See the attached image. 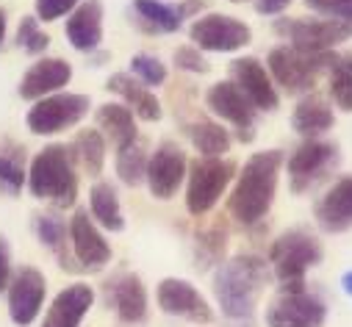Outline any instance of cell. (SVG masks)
Here are the masks:
<instances>
[{"label": "cell", "instance_id": "f6af8a7d", "mask_svg": "<svg viewBox=\"0 0 352 327\" xmlns=\"http://www.w3.org/2000/svg\"><path fill=\"white\" fill-rule=\"evenodd\" d=\"M230 3H247V0H230Z\"/></svg>", "mask_w": 352, "mask_h": 327}, {"label": "cell", "instance_id": "6da1fadb", "mask_svg": "<svg viewBox=\"0 0 352 327\" xmlns=\"http://www.w3.org/2000/svg\"><path fill=\"white\" fill-rule=\"evenodd\" d=\"M270 264L261 256L244 253L222 261L214 272V297L228 319H250L267 291Z\"/></svg>", "mask_w": 352, "mask_h": 327}, {"label": "cell", "instance_id": "ee69618b", "mask_svg": "<svg viewBox=\"0 0 352 327\" xmlns=\"http://www.w3.org/2000/svg\"><path fill=\"white\" fill-rule=\"evenodd\" d=\"M6 12L3 9H0V45H3V39H6Z\"/></svg>", "mask_w": 352, "mask_h": 327}, {"label": "cell", "instance_id": "f35d334b", "mask_svg": "<svg viewBox=\"0 0 352 327\" xmlns=\"http://www.w3.org/2000/svg\"><path fill=\"white\" fill-rule=\"evenodd\" d=\"M80 0H36V20L53 23L58 17H64L67 12H75V6Z\"/></svg>", "mask_w": 352, "mask_h": 327}, {"label": "cell", "instance_id": "44dd1931", "mask_svg": "<svg viewBox=\"0 0 352 327\" xmlns=\"http://www.w3.org/2000/svg\"><path fill=\"white\" fill-rule=\"evenodd\" d=\"M67 42L80 50V53H92L103 42V3L100 0H83L75 6V12L67 20Z\"/></svg>", "mask_w": 352, "mask_h": 327}, {"label": "cell", "instance_id": "8d00e7d4", "mask_svg": "<svg viewBox=\"0 0 352 327\" xmlns=\"http://www.w3.org/2000/svg\"><path fill=\"white\" fill-rule=\"evenodd\" d=\"M25 170H23V164H20V158H14V155H3L0 153V186H6L12 194L14 192H20L23 189V183H25Z\"/></svg>", "mask_w": 352, "mask_h": 327}, {"label": "cell", "instance_id": "5b68a950", "mask_svg": "<svg viewBox=\"0 0 352 327\" xmlns=\"http://www.w3.org/2000/svg\"><path fill=\"white\" fill-rule=\"evenodd\" d=\"M336 58L338 56L333 53H305L292 45H283L270 53L267 67H270V75L275 78V84L283 87L289 95H311L319 75L330 69Z\"/></svg>", "mask_w": 352, "mask_h": 327}, {"label": "cell", "instance_id": "4dcf8cb0", "mask_svg": "<svg viewBox=\"0 0 352 327\" xmlns=\"http://www.w3.org/2000/svg\"><path fill=\"white\" fill-rule=\"evenodd\" d=\"M228 247V227L222 222H217L214 227H208L206 233L197 236V247H195V258H197V269H208V267H219L222 256Z\"/></svg>", "mask_w": 352, "mask_h": 327}, {"label": "cell", "instance_id": "d6a6232c", "mask_svg": "<svg viewBox=\"0 0 352 327\" xmlns=\"http://www.w3.org/2000/svg\"><path fill=\"white\" fill-rule=\"evenodd\" d=\"M36 236L45 247H50L58 261L64 258V244H67V222L56 214H42L36 216Z\"/></svg>", "mask_w": 352, "mask_h": 327}, {"label": "cell", "instance_id": "7c38bea8", "mask_svg": "<svg viewBox=\"0 0 352 327\" xmlns=\"http://www.w3.org/2000/svg\"><path fill=\"white\" fill-rule=\"evenodd\" d=\"M158 308L166 316H178V319H189L195 324H211L214 322V311L208 305V300L189 283L181 278H164L158 283Z\"/></svg>", "mask_w": 352, "mask_h": 327}, {"label": "cell", "instance_id": "f1b7e54d", "mask_svg": "<svg viewBox=\"0 0 352 327\" xmlns=\"http://www.w3.org/2000/svg\"><path fill=\"white\" fill-rule=\"evenodd\" d=\"M72 155L83 164V170L89 172L92 178H98L103 172L106 164V136L100 131H80L72 142Z\"/></svg>", "mask_w": 352, "mask_h": 327}, {"label": "cell", "instance_id": "74e56055", "mask_svg": "<svg viewBox=\"0 0 352 327\" xmlns=\"http://www.w3.org/2000/svg\"><path fill=\"white\" fill-rule=\"evenodd\" d=\"M175 67L186 69V72H195V75H206V72L211 69L208 58H206L203 50H197L195 45H186V47L175 50Z\"/></svg>", "mask_w": 352, "mask_h": 327}, {"label": "cell", "instance_id": "1f68e13d", "mask_svg": "<svg viewBox=\"0 0 352 327\" xmlns=\"http://www.w3.org/2000/svg\"><path fill=\"white\" fill-rule=\"evenodd\" d=\"M330 98L333 103L352 114V56H338L330 67Z\"/></svg>", "mask_w": 352, "mask_h": 327}, {"label": "cell", "instance_id": "8fae6325", "mask_svg": "<svg viewBox=\"0 0 352 327\" xmlns=\"http://www.w3.org/2000/svg\"><path fill=\"white\" fill-rule=\"evenodd\" d=\"M206 106L225 122H230L239 133V142L250 144L255 139V106L244 98V92L233 84V80H219L206 95Z\"/></svg>", "mask_w": 352, "mask_h": 327}, {"label": "cell", "instance_id": "2e32d148", "mask_svg": "<svg viewBox=\"0 0 352 327\" xmlns=\"http://www.w3.org/2000/svg\"><path fill=\"white\" fill-rule=\"evenodd\" d=\"M324 319H327L324 302L308 291L280 294L267 308V327H322Z\"/></svg>", "mask_w": 352, "mask_h": 327}, {"label": "cell", "instance_id": "ffe728a7", "mask_svg": "<svg viewBox=\"0 0 352 327\" xmlns=\"http://www.w3.org/2000/svg\"><path fill=\"white\" fill-rule=\"evenodd\" d=\"M95 305V289L89 283H72L56 294L42 327H80L83 316Z\"/></svg>", "mask_w": 352, "mask_h": 327}, {"label": "cell", "instance_id": "ba28073f", "mask_svg": "<svg viewBox=\"0 0 352 327\" xmlns=\"http://www.w3.org/2000/svg\"><path fill=\"white\" fill-rule=\"evenodd\" d=\"M275 31L286 36L292 47L305 50V53H333L336 45L352 39V23H341V20L289 17V20H278Z\"/></svg>", "mask_w": 352, "mask_h": 327}, {"label": "cell", "instance_id": "484cf974", "mask_svg": "<svg viewBox=\"0 0 352 327\" xmlns=\"http://www.w3.org/2000/svg\"><path fill=\"white\" fill-rule=\"evenodd\" d=\"M89 208H92V219H95L100 227H106V230H111V233L125 230L122 205H120V197H117V192H114L111 183L98 181V183L92 186V192H89Z\"/></svg>", "mask_w": 352, "mask_h": 327}, {"label": "cell", "instance_id": "ab89813d", "mask_svg": "<svg viewBox=\"0 0 352 327\" xmlns=\"http://www.w3.org/2000/svg\"><path fill=\"white\" fill-rule=\"evenodd\" d=\"M12 283V250L9 241L0 236V291H6Z\"/></svg>", "mask_w": 352, "mask_h": 327}, {"label": "cell", "instance_id": "7a4b0ae2", "mask_svg": "<svg viewBox=\"0 0 352 327\" xmlns=\"http://www.w3.org/2000/svg\"><path fill=\"white\" fill-rule=\"evenodd\" d=\"M280 167H283L280 150H263L247 158L244 170L239 172V181L233 186V194L228 200V211L236 222L258 225L270 214L278 194Z\"/></svg>", "mask_w": 352, "mask_h": 327}, {"label": "cell", "instance_id": "4fadbf2b", "mask_svg": "<svg viewBox=\"0 0 352 327\" xmlns=\"http://www.w3.org/2000/svg\"><path fill=\"white\" fill-rule=\"evenodd\" d=\"M338 161V150L336 144L330 142H322V139H308L302 142L292 158H289V178H292V192L300 194L305 189H311L327 170H330V164Z\"/></svg>", "mask_w": 352, "mask_h": 327}, {"label": "cell", "instance_id": "30bf717a", "mask_svg": "<svg viewBox=\"0 0 352 327\" xmlns=\"http://www.w3.org/2000/svg\"><path fill=\"white\" fill-rule=\"evenodd\" d=\"M186 175H189V158H186V153L175 142H161L155 147V153L150 155V161H147L144 181H147L150 194L155 200L166 203V200H172L175 194H178V189L186 181Z\"/></svg>", "mask_w": 352, "mask_h": 327}, {"label": "cell", "instance_id": "836d02e7", "mask_svg": "<svg viewBox=\"0 0 352 327\" xmlns=\"http://www.w3.org/2000/svg\"><path fill=\"white\" fill-rule=\"evenodd\" d=\"M131 72L142 80L144 87H161L166 80V67L161 64L158 56H150V53H136L131 58Z\"/></svg>", "mask_w": 352, "mask_h": 327}, {"label": "cell", "instance_id": "603a6c76", "mask_svg": "<svg viewBox=\"0 0 352 327\" xmlns=\"http://www.w3.org/2000/svg\"><path fill=\"white\" fill-rule=\"evenodd\" d=\"M106 89L114 92V95H120V98L125 100V106H128L139 120H144V122H158L161 114H164L158 98L142 84V80H136V78L128 75V72H114V75L109 78Z\"/></svg>", "mask_w": 352, "mask_h": 327}, {"label": "cell", "instance_id": "e0dca14e", "mask_svg": "<svg viewBox=\"0 0 352 327\" xmlns=\"http://www.w3.org/2000/svg\"><path fill=\"white\" fill-rule=\"evenodd\" d=\"M69 247L80 269H103L111 261V247L98 230V225L89 219V211H75L69 219Z\"/></svg>", "mask_w": 352, "mask_h": 327}, {"label": "cell", "instance_id": "277c9868", "mask_svg": "<svg viewBox=\"0 0 352 327\" xmlns=\"http://www.w3.org/2000/svg\"><path fill=\"white\" fill-rule=\"evenodd\" d=\"M324 250L316 236L302 227L280 233L270 247V264L280 280V294H300L305 291V272L319 267Z\"/></svg>", "mask_w": 352, "mask_h": 327}, {"label": "cell", "instance_id": "ac0fdd59", "mask_svg": "<svg viewBox=\"0 0 352 327\" xmlns=\"http://www.w3.org/2000/svg\"><path fill=\"white\" fill-rule=\"evenodd\" d=\"M106 302L117 311V316L125 324H139L147 316V289L139 275L133 272H120L103 286Z\"/></svg>", "mask_w": 352, "mask_h": 327}, {"label": "cell", "instance_id": "9c48e42d", "mask_svg": "<svg viewBox=\"0 0 352 327\" xmlns=\"http://www.w3.org/2000/svg\"><path fill=\"white\" fill-rule=\"evenodd\" d=\"M189 39L206 53H236L252 42V28L239 17L211 12L192 23Z\"/></svg>", "mask_w": 352, "mask_h": 327}, {"label": "cell", "instance_id": "3957f363", "mask_svg": "<svg viewBox=\"0 0 352 327\" xmlns=\"http://www.w3.org/2000/svg\"><path fill=\"white\" fill-rule=\"evenodd\" d=\"M28 189L39 200H50L58 208H72L78 200L75 155L67 144H47L39 150L28 170Z\"/></svg>", "mask_w": 352, "mask_h": 327}, {"label": "cell", "instance_id": "7402d4cb", "mask_svg": "<svg viewBox=\"0 0 352 327\" xmlns=\"http://www.w3.org/2000/svg\"><path fill=\"white\" fill-rule=\"evenodd\" d=\"M316 225L324 233H344L352 227V175L336 181L316 203Z\"/></svg>", "mask_w": 352, "mask_h": 327}, {"label": "cell", "instance_id": "d6986e66", "mask_svg": "<svg viewBox=\"0 0 352 327\" xmlns=\"http://www.w3.org/2000/svg\"><path fill=\"white\" fill-rule=\"evenodd\" d=\"M72 80V67L64 58H39L20 80V98L23 100H42L47 95L61 92Z\"/></svg>", "mask_w": 352, "mask_h": 327}, {"label": "cell", "instance_id": "8992f818", "mask_svg": "<svg viewBox=\"0 0 352 327\" xmlns=\"http://www.w3.org/2000/svg\"><path fill=\"white\" fill-rule=\"evenodd\" d=\"M236 175V164L230 158H195L189 164V175H186V208L192 216L208 214L225 189L230 186Z\"/></svg>", "mask_w": 352, "mask_h": 327}, {"label": "cell", "instance_id": "4316f807", "mask_svg": "<svg viewBox=\"0 0 352 327\" xmlns=\"http://www.w3.org/2000/svg\"><path fill=\"white\" fill-rule=\"evenodd\" d=\"M186 136L200 153V158H222L225 153H230V133L219 122L197 120L186 125Z\"/></svg>", "mask_w": 352, "mask_h": 327}, {"label": "cell", "instance_id": "b9f144b4", "mask_svg": "<svg viewBox=\"0 0 352 327\" xmlns=\"http://www.w3.org/2000/svg\"><path fill=\"white\" fill-rule=\"evenodd\" d=\"M178 9V17L181 20H189V17H200V12L206 9V0H184L181 6H175Z\"/></svg>", "mask_w": 352, "mask_h": 327}, {"label": "cell", "instance_id": "9a60e30c", "mask_svg": "<svg viewBox=\"0 0 352 327\" xmlns=\"http://www.w3.org/2000/svg\"><path fill=\"white\" fill-rule=\"evenodd\" d=\"M230 80L244 92V98L255 106V111H275L280 106V95L272 84V78L255 56L236 58L230 64Z\"/></svg>", "mask_w": 352, "mask_h": 327}, {"label": "cell", "instance_id": "83f0119b", "mask_svg": "<svg viewBox=\"0 0 352 327\" xmlns=\"http://www.w3.org/2000/svg\"><path fill=\"white\" fill-rule=\"evenodd\" d=\"M133 9L139 14V23L155 34H175L184 25V20L178 17V9L164 3V0H133Z\"/></svg>", "mask_w": 352, "mask_h": 327}, {"label": "cell", "instance_id": "7bdbcfd3", "mask_svg": "<svg viewBox=\"0 0 352 327\" xmlns=\"http://www.w3.org/2000/svg\"><path fill=\"white\" fill-rule=\"evenodd\" d=\"M341 289H344V294H346V297H352V269H349V272H344V278H341Z\"/></svg>", "mask_w": 352, "mask_h": 327}, {"label": "cell", "instance_id": "60d3db41", "mask_svg": "<svg viewBox=\"0 0 352 327\" xmlns=\"http://www.w3.org/2000/svg\"><path fill=\"white\" fill-rule=\"evenodd\" d=\"M292 3H294V0H255V12L263 14V17H270V14L286 12Z\"/></svg>", "mask_w": 352, "mask_h": 327}, {"label": "cell", "instance_id": "52a82bcc", "mask_svg": "<svg viewBox=\"0 0 352 327\" xmlns=\"http://www.w3.org/2000/svg\"><path fill=\"white\" fill-rule=\"evenodd\" d=\"M92 103L86 95H75V92H56L47 95L42 100H36L25 117L28 131L36 136H53L61 133L72 125H78L86 114H89Z\"/></svg>", "mask_w": 352, "mask_h": 327}, {"label": "cell", "instance_id": "f546056e", "mask_svg": "<svg viewBox=\"0 0 352 327\" xmlns=\"http://www.w3.org/2000/svg\"><path fill=\"white\" fill-rule=\"evenodd\" d=\"M147 161L150 158H147V147H144L142 139L120 147L117 150V175H120V181L125 186L136 189L147 175Z\"/></svg>", "mask_w": 352, "mask_h": 327}, {"label": "cell", "instance_id": "d590c367", "mask_svg": "<svg viewBox=\"0 0 352 327\" xmlns=\"http://www.w3.org/2000/svg\"><path fill=\"white\" fill-rule=\"evenodd\" d=\"M302 3L327 20L352 23V0H302Z\"/></svg>", "mask_w": 352, "mask_h": 327}, {"label": "cell", "instance_id": "cb8c5ba5", "mask_svg": "<svg viewBox=\"0 0 352 327\" xmlns=\"http://www.w3.org/2000/svg\"><path fill=\"white\" fill-rule=\"evenodd\" d=\"M333 125H336V117H333L330 103L322 100V98L314 95V92L305 95V98L297 103L294 114H292V128H294L300 136H305V139H316V136L327 133Z\"/></svg>", "mask_w": 352, "mask_h": 327}, {"label": "cell", "instance_id": "d4e9b609", "mask_svg": "<svg viewBox=\"0 0 352 327\" xmlns=\"http://www.w3.org/2000/svg\"><path fill=\"white\" fill-rule=\"evenodd\" d=\"M95 120H98V128L106 133V139H109L117 150L139 139L133 111H131L125 103H103V106L98 109Z\"/></svg>", "mask_w": 352, "mask_h": 327}, {"label": "cell", "instance_id": "e575fe53", "mask_svg": "<svg viewBox=\"0 0 352 327\" xmlns=\"http://www.w3.org/2000/svg\"><path fill=\"white\" fill-rule=\"evenodd\" d=\"M17 42H20V47H23L25 53L39 56V53L47 50L50 36H47L45 31H39V20H36V17H23L20 31H17Z\"/></svg>", "mask_w": 352, "mask_h": 327}, {"label": "cell", "instance_id": "5bb4252c", "mask_svg": "<svg viewBox=\"0 0 352 327\" xmlns=\"http://www.w3.org/2000/svg\"><path fill=\"white\" fill-rule=\"evenodd\" d=\"M9 316L17 327H28L36 322L45 294H47V280L39 269L34 267H20L9 283Z\"/></svg>", "mask_w": 352, "mask_h": 327}]
</instances>
